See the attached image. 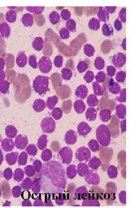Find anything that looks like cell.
I'll use <instances>...</instances> for the list:
<instances>
[{
	"mask_svg": "<svg viewBox=\"0 0 138 208\" xmlns=\"http://www.w3.org/2000/svg\"><path fill=\"white\" fill-rule=\"evenodd\" d=\"M27 139L26 137H23L21 135L18 136L15 140V145L18 148L22 149L25 148L28 143Z\"/></svg>",
	"mask_w": 138,
	"mask_h": 208,
	"instance_id": "obj_1",
	"label": "cell"
},
{
	"mask_svg": "<svg viewBox=\"0 0 138 208\" xmlns=\"http://www.w3.org/2000/svg\"><path fill=\"white\" fill-rule=\"evenodd\" d=\"M2 149L5 151H11L13 149L14 143L11 139L6 138L4 139L2 142Z\"/></svg>",
	"mask_w": 138,
	"mask_h": 208,
	"instance_id": "obj_2",
	"label": "cell"
},
{
	"mask_svg": "<svg viewBox=\"0 0 138 208\" xmlns=\"http://www.w3.org/2000/svg\"><path fill=\"white\" fill-rule=\"evenodd\" d=\"M18 154L17 152H12L6 155V160L10 165H14L17 160Z\"/></svg>",
	"mask_w": 138,
	"mask_h": 208,
	"instance_id": "obj_3",
	"label": "cell"
},
{
	"mask_svg": "<svg viewBox=\"0 0 138 208\" xmlns=\"http://www.w3.org/2000/svg\"><path fill=\"white\" fill-rule=\"evenodd\" d=\"M6 135L9 138H14L17 133L16 128L11 125L7 127L6 129Z\"/></svg>",
	"mask_w": 138,
	"mask_h": 208,
	"instance_id": "obj_4",
	"label": "cell"
},
{
	"mask_svg": "<svg viewBox=\"0 0 138 208\" xmlns=\"http://www.w3.org/2000/svg\"><path fill=\"white\" fill-rule=\"evenodd\" d=\"M116 114L120 118H123L126 115V108L124 105H120L116 108Z\"/></svg>",
	"mask_w": 138,
	"mask_h": 208,
	"instance_id": "obj_5",
	"label": "cell"
},
{
	"mask_svg": "<svg viewBox=\"0 0 138 208\" xmlns=\"http://www.w3.org/2000/svg\"><path fill=\"white\" fill-rule=\"evenodd\" d=\"M75 109L76 111L78 113L83 112L85 109L84 103L81 100H78L75 103Z\"/></svg>",
	"mask_w": 138,
	"mask_h": 208,
	"instance_id": "obj_6",
	"label": "cell"
},
{
	"mask_svg": "<svg viewBox=\"0 0 138 208\" xmlns=\"http://www.w3.org/2000/svg\"><path fill=\"white\" fill-rule=\"evenodd\" d=\"M24 176V172L21 169H17L15 170L14 175V179L17 182H20Z\"/></svg>",
	"mask_w": 138,
	"mask_h": 208,
	"instance_id": "obj_7",
	"label": "cell"
},
{
	"mask_svg": "<svg viewBox=\"0 0 138 208\" xmlns=\"http://www.w3.org/2000/svg\"><path fill=\"white\" fill-rule=\"evenodd\" d=\"M88 104L90 106H94L98 105V100L97 97L94 95H91L88 97Z\"/></svg>",
	"mask_w": 138,
	"mask_h": 208,
	"instance_id": "obj_8",
	"label": "cell"
},
{
	"mask_svg": "<svg viewBox=\"0 0 138 208\" xmlns=\"http://www.w3.org/2000/svg\"><path fill=\"white\" fill-rule=\"evenodd\" d=\"M32 190L34 193H38L40 191V181L39 178L35 179L32 184Z\"/></svg>",
	"mask_w": 138,
	"mask_h": 208,
	"instance_id": "obj_9",
	"label": "cell"
},
{
	"mask_svg": "<svg viewBox=\"0 0 138 208\" xmlns=\"http://www.w3.org/2000/svg\"><path fill=\"white\" fill-rule=\"evenodd\" d=\"M46 146H47V136H42L38 140V148L41 150H43L45 148Z\"/></svg>",
	"mask_w": 138,
	"mask_h": 208,
	"instance_id": "obj_10",
	"label": "cell"
},
{
	"mask_svg": "<svg viewBox=\"0 0 138 208\" xmlns=\"http://www.w3.org/2000/svg\"><path fill=\"white\" fill-rule=\"evenodd\" d=\"M27 155L25 152L22 153L19 157L18 163L20 165H25L26 164Z\"/></svg>",
	"mask_w": 138,
	"mask_h": 208,
	"instance_id": "obj_11",
	"label": "cell"
},
{
	"mask_svg": "<svg viewBox=\"0 0 138 208\" xmlns=\"http://www.w3.org/2000/svg\"><path fill=\"white\" fill-rule=\"evenodd\" d=\"M32 182L30 178H27L24 180L22 183V187L24 189H30L32 187Z\"/></svg>",
	"mask_w": 138,
	"mask_h": 208,
	"instance_id": "obj_12",
	"label": "cell"
},
{
	"mask_svg": "<svg viewBox=\"0 0 138 208\" xmlns=\"http://www.w3.org/2000/svg\"><path fill=\"white\" fill-rule=\"evenodd\" d=\"M96 111L94 108H89L86 112V116L89 119H95L96 116Z\"/></svg>",
	"mask_w": 138,
	"mask_h": 208,
	"instance_id": "obj_13",
	"label": "cell"
},
{
	"mask_svg": "<svg viewBox=\"0 0 138 208\" xmlns=\"http://www.w3.org/2000/svg\"><path fill=\"white\" fill-rule=\"evenodd\" d=\"M26 151L30 155H35L37 152V149L34 145H30L27 147Z\"/></svg>",
	"mask_w": 138,
	"mask_h": 208,
	"instance_id": "obj_14",
	"label": "cell"
},
{
	"mask_svg": "<svg viewBox=\"0 0 138 208\" xmlns=\"http://www.w3.org/2000/svg\"><path fill=\"white\" fill-rule=\"evenodd\" d=\"M25 173L29 176H32L35 174V171L32 166L29 165L25 168Z\"/></svg>",
	"mask_w": 138,
	"mask_h": 208,
	"instance_id": "obj_15",
	"label": "cell"
},
{
	"mask_svg": "<svg viewBox=\"0 0 138 208\" xmlns=\"http://www.w3.org/2000/svg\"><path fill=\"white\" fill-rule=\"evenodd\" d=\"M13 172L12 170L10 168H8L4 172V177L6 179L9 180L12 177Z\"/></svg>",
	"mask_w": 138,
	"mask_h": 208,
	"instance_id": "obj_16",
	"label": "cell"
},
{
	"mask_svg": "<svg viewBox=\"0 0 138 208\" xmlns=\"http://www.w3.org/2000/svg\"><path fill=\"white\" fill-rule=\"evenodd\" d=\"M12 194L14 197H19L21 194V188L19 186H16L13 188L12 191Z\"/></svg>",
	"mask_w": 138,
	"mask_h": 208,
	"instance_id": "obj_17",
	"label": "cell"
},
{
	"mask_svg": "<svg viewBox=\"0 0 138 208\" xmlns=\"http://www.w3.org/2000/svg\"><path fill=\"white\" fill-rule=\"evenodd\" d=\"M33 165L34 169L38 172L42 169V162L39 160H35L33 163Z\"/></svg>",
	"mask_w": 138,
	"mask_h": 208,
	"instance_id": "obj_18",
	"label": "cell"
},
{
	"mask_svg": "<svg viewBox=\"0 0 138 208\" xmlns=\"http://www.w3.org/2000/svg\"><path fill=\"white\" fill-rule=\"evenodd\" d=\"M121 93V95L117 98V100L119 102H124L126 101V95L125 92H123Z\"/></svg>",
	"mask_w": 138,
	"mask_h": 208,
	"instance_id": "obj_19",
	"label": "cell"
},
{
	"mask_svg": "<svg viewBox=\"0 0 138 208\" xmlns=\"http://www.w3.org/2000/svg\"><path fill=\"white\" fill-rule=\"evenodd\" d=\"M22 205L23 206H31V203L29 200H24L23 202Z\"/></svg>",
	"mask_w": 138,
	"mask_h": 208,
	"instance_id": "obj_20",
	"label": "cell"
},
{
	"mask_svg": "<svg viewBox=\"0 0 138 208\" xmlns=\"http://www.w3.org/2000/svg\"><path fill=\"white\" fill-rule=\"evenodd\" d=\"M3 156L2 150L0 149V165L2 164V161H3Z\"/></svg>",
	"mask_w": 138,
	"mask_h": 208,
	"instance_id": "obj_21",
	"label": "cell"
},
{
	"mask_svg": "<svg viewBox=\"0 0 138 208\" xmlns=\"http://www.w3.org/2000/svg\"><path fill=\"white\" fill-rule=\"evenodd\" d=\"M11 205V202L9 201H6V203L4 204V206H10Z\"/></svg>",
	"mask_w": 138,
	"mask_h": 208,
	"instance_id": "obj_22",
	"label": "cell"
},
{
	"mask_svg": "<svg viewBox=\"0 0 138 208\" xmlns=\"http://www.w3.org/2000/svg\"><path fill=\"white\" fill-rule=\"evenodd\" d=\"M1 190H0V197H1Z\"/></svg>",
	"mask_w": 138,
	"mask_h": 208,
	"instance_id": "obj_23",
	"label": "cell"
},
{
	"mask_svg": "<svg viewBox=\"0 0 138 208\" xmlns=\"http://www.w3.org/2000/svg\"><path fill=\"white\" fill-rule=\"evenodd\" d=\"M1 136H0V142H1Z\"/></svg>",
	"mask_w": 138,
	"mask_h": 208,
	"instance_id": "obj_24",
	"label": "cell"
}]
</instances>
